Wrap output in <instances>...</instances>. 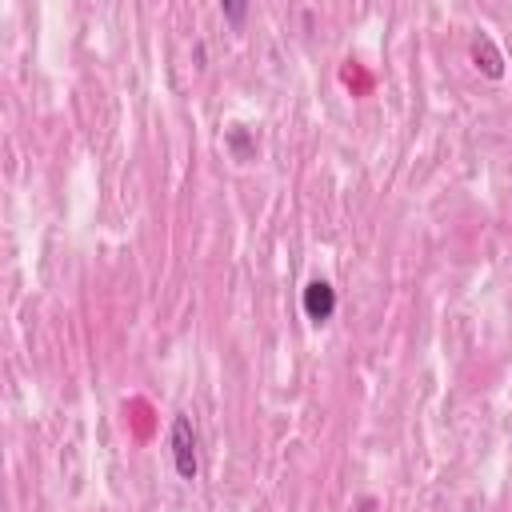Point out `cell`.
<instances>
[{"instance_id":"4","label":"cell","mask_w":512,"mask_h":512,"mask_svg":"<svg viewBox=\"0 0 512 512\" xmlns=\"http://www.w3.org/2000/svg\"><path fill=\"white\" fill-rule=\"evenodd\" d=\"M224 144H228V152H232L240 164L256 160V136H252L244 124H228V128H224Z\"/></svg>"},{"instance_id":"2","label":"cell","mask_w":512,"mask_h":512,"mask_svg":"<svg viewBox=\"0 0 512 512\" xmlns=\"http://www.w3.org/2000/svg\"><path fill=\"white\" fill-rule=\"evenodd\" d=\"M300 308H304V316L312 324H328L336 316V288L328 280H320V276L308 280L304 284V296H300Z\"/></svg>"},{"instance_id":"5","label":"cell","mask_w":512,"mask_h":512,"mask_svg":"<svg viewBox=\"0 0 512 512\" xmlns=\"http://www.w3.org/2000/svg\"><path fill=\"white\" fill-rule=\"evenodd\" d=\"M220 16H224L228 24H244L248 4H244V0H224V4H220Z\"/></svg>"},{"instance_id":"3","label":"cell","mask_w":512,"mask_h":512,"mask_svg":"<svg viewBox=\"0 0 512 512\" xmlns=\"http://www.w3.org/2000/svg\"><path fill=\"white\" fill-rule=\"evenodd\" d=\"M468 52H472V64H476L488 80H500V76H504V56H500V48H496V40H492L488 32H476Z\"/></svg>"},{"instance_id":"1","label":"cell","mask_w":512,"mask_h":512,"mask_svg":"<svg viewBox=\"0 0 512 512\" xmlns=\"http://www.w3.org/2000/svg\"><path fill=\"white\" fill-rule=\"evenodd\" d=\"M168 448H172V468H176V476L192 484V480L200 476V436H196L192 416H184V412H176V416H172Z\"/></svg>"}]
</instances>
